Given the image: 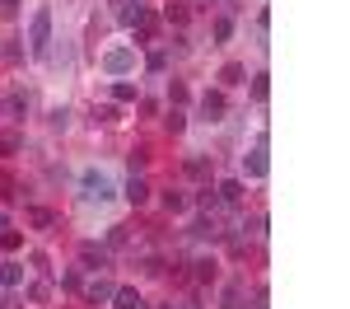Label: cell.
<instances>
[{"instance_id":"25","label":"cell","mask_w":350,"mask_h":309,"mask_svg":"<svg viewBox=\"0 0 350 309\" xmlns=\"http://www.w3.org/2000/svg\"><path fill=\"white\" fill-rule=\"evenodd\" d=\"M243 80V66H224V84H239Z\"/></svg>"},{"instance_id":"16","label":"cell","mask_w":350,"mask_h":309,"mask_svg":"<svg viewBox=\"0 0 350 309\" xmlns=\"http://www.w3.org/2000/svg\"><path fill=\"white\" fill-rule=\"evenodd\" d=\"M271 75H252V99H257V103H267V94H271Z\"/></svg>"},{"instance_id":"15","label":"cell","mask_w":350,"mask_h":309,"mask_svg":"<svg viewBox=\"0 0 350 309\" xmlns=\"http://www.w3.org/2000/svg\"><path fill=\"white\" fill-rule=\"evenodd\" d=\"M135 14H140V0H117V19L122 24H131Z\"/></svg>"},{"instance_id":"24","label":"cell","mask_w":350,"mask_h":309,"mask_svg":"<svg viewBox=\"0 0 350 309\" xmlns=\"http://www.w3.org/2000/svg\"><path fill=\"white\" fill-rule=\"evenodd\" d=\"M215 38H219V42L234 38V19H215Z\"/></svg>"},{"instance_id":"11","label":"cell","mask_w":350,"mask_h":309,"mask_svg":"<svg viewBox=\"0 0 350 309\" xmlns=\"http://www.w3.org/2000/svg\"><path fill=\"white\" fill-rule=\"evenodd\" d=\"M112 305H117V309H145V305H140V295H135L131 286H122V291H112Z\"/></svg>"},{"instance_id":"23","label":"cell","mask_w":350,"mask_h":309,"mask_svg":"<svg viewBox=\"0 0 350 309\" xmlns=\"http://www.w3.org/2000/svg\"><path fill=\"white\" fill-rule=\"evenodd\" d=\"M163 206H168V211H183V206H187V197H183V193H163Z\"/></svg>"},{"instance_id":"20","label":"cell","mask_w":350,"mask_h":309,"mask_svg":"<svg viewBox=\"0 0 350 309\" xmlns=\"http://www.w3.org/2000/svg\"><path fill=\"white\" fill-rule=\"evenodd\" d=\"M224 309H243V286H229L224 291Z\"/></svg>"},{"instance_id":"28","label":"cell","mask_w":350,"mask_h":309,"mask_svg":"<svg viewBox=\"0 0 350 309\" xmlns=\"http://www.w3.org/2000/svg\"><path fill=\"white\" fill-rule=\"evenodd\" d=\"M0 230H10V216H5V211H0Z\"/></svg>"},{"instance_id":"9","label":"cell","mask_w":350,"mask_h":309,"mask_svg":"<svg viewBox=\"0 0 350 309\" xmlns=\"http://www.w3.org/2000/svg\"><path fill=\"white\" fill-rule=\"evenodd\" d=\"M215 197L224 201V206H239V201H243V183L229 178V183H219V188H215Z\"/></svg>"},{"instance_id":"26","label":"cell","mask_w":350,"mask_h":309,"mask_svg":"<svg viewBox=\"0 0 350 309\" xmlns=\"http://www.w3.org/2000/svg\"><path fill=\"white\" fill-rule=\"evenodd\" d=\"M94 122H117V108H94Z\"/></svg>"},{"instance_id":"4","label":"cell","mask_w":350,"mask_h":309,"mask_svg":"<svg viewBox=\"0 0 350 309\" xmlns=\"http://www.w3.org/2000/svg\"><path fill=\"white\" fill-rule=\"evenodd\" d=\"M103 71H108V75H126V71H135V52L131 47H112V52L103 56Z\"/></svg>"},{"instance_id":"12","label":"cell","mask_w":350,"mask_h":309,"mask_svg":"<svg viewBox=\"0 0 350 309\" xmlns=\"http://www.w3.org/2000/svg\"><path fill=\"white\" fill-rule=\"evenodd\" d=\"M126 201H131V206H145V201H150V188H145L140 178H131V183H126Z\"/></svg>"},{"instance_id":"1","label":"cell","mask_w":350,"mask_h":309,"mask_svg":"<svg viewBox=\"0 0 350 309\" xmlns=\"http://www.w3.org/2000/svg\"><path fill=\"white\" fill-rule=\"evenodd\" d=\"M47 47H52V10L42 5V10L33 14V24H28V52L42 61V56H47Z\"/></svg>"},{"instance_id":"7","label":"cell","mask_w":350,"mask_h":309,"mask_svg":"<svg viewBox=\"0 0 350 309\" xmlns=\"http://www.w3.org/2000/svg\"><path fill=\"white\" fill-rule=\"evenodd\" d=\"M0 286H5V291H19V286H24V267H19V262H5V267H0Z\"/></svg>"},{"instance_id":"3","label":"cell","mask_w":350,"mask_h":309,"mask_svg":"<svg viewBox=\"0 0 350 309\" xmlns=\"http://www.w3.org/2000/svg\"><path fill=\"white\" fill-rule=\"evenodd\" d=\"M267 169H271L267 164V136H262L247 155H243V173H247V178H267Z\"/></svg>"},{"instance_id":"21","label":"cell","mask_w":350,"mask_h":309,"mask_svg":"<svg viewBox=\"0 0 350 309\" xmlns=\"http://www.w3.org/2000/svg\"><path fill=\"white\" fill-rule=\"evenodd\" d=\"M206 169H211V164H206V155H191V160H187V173H191V178H201Z\"/></svg>"},{"instance_id":"17","label":"cell","mask_w":350,"mask_h":309,"mask_svg":"<svg viewBox=\"0 0 350 309\" xmlns=\"http://www.w3.org/2000/svg\"><path fill=\"white\" fill-rule=\"evenodd\" d=\"M19 150V132H0V155H14Z\"/></svg>"},{"instance_id":"5","label":"cell","mask_w":350,"mask_h":309,"mask_svg":"<svg viewBox=\"0 0 350 309\" xmlns=\"http://www.w3.org/2000/svg\"><path fill=\"white\" fill-rule=\"evenodd\" d=\"M80 262L89 272H103V267H108V244H94V239L80 244Z\"/></svg>"},{"instance_id":"6","label":"cell","mask_w":350,"mask_h":309,"mask_svg":"<svg viewBox=\"0 0 350 309\" xmlns=\"http://www.w3.org/2000/svg\"><path fill=\"white\" fill-rule=\"evenodd\" d=\"M80 286H84V300H89V305H103V300H112V291H117V286L103 281V277H89V281H80Z\"/></svg>"},{"instance_id":"2","label":"cell","mask_w":350,"mask_h":309,"mask_svg":"<svg viewBox=\"0 0 350 309\" xmlns=\"http://www.w3.org/2000/svg\"><path fill=\"white\" fill-rule=\"evenodd\" d=\"M80 188H84V201H112V178H108V173H98V169L84 173Z\"/></svg>"},{"instance_id":"14","label":"cell","mask_w":350,"mask_h":309,"mask_svg":"<svg viewBox=\"0 0 350 309\" xmlns=\"http://www.w3.org/2000/svg\"><path fill=\"white\" fill-rule=\"evenodd\" d=\"M28 221L38 225V230H52V225H56V211H47V206H33V211H28Z\"/></svg>"},{"instance_id":"18","label":"cell","mask_w":350,"mask_h":309,"mask_svg":"<svg viewBox=\"0 0 350 309\" xmlns=\"http://www.w3.org/2000/svg\"><path fill=\"white\" fill-rule=\"evenodd\" d=\"M191 234H196V239H215L219 230H215V221H196V225H191Z\"/></svg>"},{"instance_id":"8","label":"cell","mask_w":350,"mask_h":309,"mask_svg":"<svg viewBox=\"0 0 350 309\" xmlns=\"http://www.w3.org/2000/svg\"><path fill=\"white\" fill-rule=\"evenodd\" d=\"M201 117H206V122H219V117H224V99H219V94H206V99H201Z\"/></svg>"},{"instance_id":"27","label":"cell","mask_w":350,"mask_h":309,"mask_svg":"<svg viewBox=\"0 0 350 309\" xmlns=\"http://www.w3.org/2000/svg\"><path fill=\"white\" fill-rule=\"evenodd\" d=\"M0 309H19V300H14V295L5 291V295H0Z\"/></svg>"},{"instance_id":"29","label":"cell","mask_w":350,"mask_h":309,"mask_svg":"<svg viewBox=\"0 0 350 309\" xmlns=\"http://www.w3.org/2000/svg\"><path fill=\"white\" fill-rule=\"evenodd\" d=\"M183 309H201V305H183Z\"/></svg>"},{"instance_id":"13","label":"cell","mask_w":350,"mask_h":309,"mask_svg":"<svg viewBox=\"0 0 350 309\" xmlns=\"http://www.w3.org/2000/svg\"><path fill=\"white\" fill-rule=\"evenodd\" d=\"M112 99H117V103H135V99H140V89L126 84V80H117V84H112Z\"/></svg>"},{"instance_id":"22","label":"cell","mask_w":350,"mask_h":309,"mask_svg":"<svg viewBox=\"0 0 350 309\" xmlns=\"http://www.w3.org/2000/svg\"><path fill=\"white\" fill-rule=\"evenodd\" d=\"M0 249L14 253V249H19V234H14V230H0Z\"/></svg>"},{"instance_id":"30","label":"cell","mask_w":350,"mask_h":309,"mask_svg":"<svg viewBox=\"0 0 350 309\" xmlns=\"http://www.w3.org/2000/svg\"><path fill=\"white\" fill-rule=\"evenodd\" d=\"M224 5H234V0H224Z\"/></svg>"},{"instance_id":"19","label":"cell","mask_w":350,"mask_h":309,"mask_svg":"<svg viewBox=\"0 0 350 309\" xmlns=\"http://www.w3.org/2000/svg\"><path fill=\"white\" fill-rule=\"evenodd\" d=\"M163 127H168V132H173V136H178V132H183V127H187V117H183V112L173 108V112H168V117H163Z\"/></svg>"},{"instance_id":"31","label":"cell","mask_w":350,"mask_h":309,"mask_svg":"<svg viewBox=\"0 0 350 309\" xmlns=\"http://www.w3.org/2000/svg\"><path fill=\"white\" fill-rule=\"evenodd\" d=\"M168 309H173V305H168Z\"/></svg>"},{"instance_id":"10","label":"cell","mask_w":350,"mask_h":309,"mask_svg":"<svg viewBox=\"0 0 350 309\" xmlns=\"http://www.w3.org/2000/svg\"><path fill=\"white\" fill-rule=\"evenodd\" d=\"M154 24H159V19H154V14H150V10L140 5V14H135V19H131V24H126V28H135L140 38H150V33H154Z\"/></svg>"}]
</instances>
